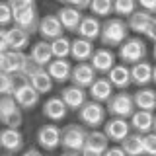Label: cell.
Masks as SVG:
<instances>
[{
  "label": "cell",
  "instance_id": "cell-44",
  "mask_svg": "<svg viewBox=\"0 0 156 156\" xmlns=\"http://www.w3.org/2000/svg\"><path fill=\"white\" fill-rule=\"evenodd\" d=\"M104 156H127V154H125V150L121 148V146H109Z\"/></svg>",
  "mask_w": 156,
  "mask_h": 156
},
{
  "label": "cell",
  "instance_id": "cell-47",
  "mask_svg": "<svg viewBox=\"0 0 156 156\" xmlns=\"http://www.w3.org/2000/svg\"><path fill=\"white\" fill-rule=\"evenodd\" d=\"M61 156H80V152H66V150H65Z\"/></svg>",
  "mask_w": 156,
  "mask_h": 156
},
{
  "label": "cell",
  "instance_id": "cell-52",
  "mask_svg": "<svg viewBox=\"0 0 156 156\" xmlns=\"http://www.w3.org/2000/svg\"><path fill=\"white\" fill-rule=\"evenodd\" d=\"M152 57L156 58V43H154V49H152Z\"/></svg>",
  "mask_w": 156,
  "mask_h": 156
},
{
  "label": "cell",
  "instance_id": "cell-15",
  "mask_svg": "<svg viewBox=\"0 0 156 156\" xmlns=\"http://www.w3.org/2000/svg\"><path fill=\"white\" fill-rule=\"evenodd\" d=\"M61 100L65 101V105L68 109L80 111L82 105L88 101V92L82 90V88H78V86H66V88H62V92H61Z\"/></svg>",
  "mask_w": 156,
  "mask_h": 156
},
{
  "label": "cell",
  "instance_id": "cell-34",
  "mask_svg": "<svg viewBox=\"0 0 156 156\" xmlns=\"http://www.w3.org/2000/svg\"><path fill=\"white\" fill-rule=\"evenodd\" d=\"M70 47H72V41L65 35L55 39V41H51V51H53V57L55 58H66L70 55Z\"/></svg>",
  "mask_w": 156,
  "mask_h": 156
},
{
  "label": "cell",
  "instance_id": "cell-31",
  "mask_svg": "<svg viewBox=\"0 0 156 156\" xmlns=\"http://www.w3.org/2000/svg\"><path fill=\"white\" fill-rule=\"evenodd\" d=\"M86 148L90 150H96L100 154H105V150L109 148V139L105 136L104 131L100 129H94L88 133V140H86Z\"/></svg>",
  "mask_w": 156,
  "mask_h": 156
},
{
  "label": "cell",
  "instance_id": "cell-50",
  "mask_svg": "<svg viewBox=\"0 0 156 156\" xmlns=\"http://www.w3.org/2000/svg\"><path fill=\"white\" fill-rule=\"evenodd\" d=\"M58 2H62L65 6H68V4H70V0H58Z\"/></svg>",
  "mask_w": 156,
  "mask_h": 156
},
{
  "label": "cell",
  "instance_id": "cell-26",
  "mask_svg": "<svg viewBox=\"0 0 156 156\" xmlns=\"http://www.w3.org/2000/svg\"><path fill=\"white\" fill-rule=\"evenodd\" d=\"M94 43L88 41V39H82V37H76L72 41V47H70V57L78 62H88L94 55Z\"/></svg>",
  "mask_w": 156,
  "mask_h": 156
},
{
  "label": "cell",
  "instance_id": "cell-10",
  "mask_svg": "<svg viewBox=\"0 0 156 156\" xmlns=\"http://www.w3.org/2000/svg\"><path fill=\"white\" fill-rule=\"evenodd\" d=\"M104 133L113 143H123L127 136L131 135V123L127 119H121V117H111V119L105 121Z\"/></svg>",
  "mask_w": 156,
  "mask_h": 156
},
{
  "label": "cell",
  "instance_id": "cell-45",
  "mask_svg": "<svg viewBox=\"0 0 156 156\" xmlns=\"http://www.w3.org/2000/svg\"><path fill=\"white\" fill-rule=\"evenodd\" d=\"M144 35H146V37H148V39H150V41H154V43H156V18L152 20V23H150V27H148V31H146V33H144Z\"/></svg>",
  "mask_w": 156,
  "mask_h": 156
},
{
  "label": "cell",
  "instance_id": "cell-13",
  "mask_svg": "<svg viewBox=\"0 0 156 156\" xmlns=\"http://www.w3.org/2000/svg\"><path fill=\"white\" fill-rule=\"evenodd\" d=\"M90 65L94 66L96 72L100 74H109V70L113 68L117 62H115V53L107 47H100L94 51V55L90 58Z\"/></svg>",
  "mask_w": 156,
  "mask_h": 156
},
{
  "label": "cell",
  "instance_id": "cell-40",
  "mask_svg": "<svg viewBox=\"0 0 156 156\" xmlns=\"http://www.w3.org/2000/svg\"><path fill=\"white\" fill-rule=\"evenodd\" d=\"M8 4L14 12H20V10H27V8L35 6V0H8Z\"/></svg>",
  "mask_w": 156,
  "mask_h": 156
},
{
  "label": "cell",
  "instance_id": "cell-32",
  "mask_svg": "<svg viewBox=\"0 0 156 156\" xmlns=\"http://www.w3.org/2000/svg\"><path fill=\"white\" fill-rule=\"evenodd\" d=\"M29 84H31L39 94H49L53 90V78L49 76V72L45 68H41L39 72H35L31 78H29Z\"/></svg>",
  "mask_w": 156,
  "mask_h": 156
},
{
  "label": "cell",
  "instance_id": "cell-41",
  "mask_svg": "<svg viewBox=\"0 0 156 156\" xmlns=\"http://www.w3.org/2000/svg\"><path fill=\"white\" fill-rule=\"evenodd\" d=\"M139 2V6L140 10H144V12H148V14H156V0H136Z\"/></svg>",
  "mask_w": 156,
  "mask_h": 156
},
{
  "label": "cell",
  "instance_id": "cell-6",
  "mask_svg": "<svg viewBox=\"0 0 156 156\" xmlns=\"http://www.w3.org/2000/svg\"><path fill=\"white\" fill-rule=\"evenodd\" d=\"M107 113H111L113 117H121V119H131L133 113L136 111V105H135V100L131 94L127 92H119V94H113L109 101L105 105Z\"/></svg>",
  "mask_w": 156,
  "mask_h": 156
},
{
  "label": "cell",
  "instance_id": "cell-16",
  "mask_svg": "<svg viewBox=\"0 0 156 156\" xmlns=\"http://www.w3.org/2000/svg\"><path fill=\"white\" fill-rule=\"evenodd\" d=\"M88 96L92 98V101L107 104V101L113 98V86L107 80V76L105 78H96V82L88 88Z\"/></svg>",
  "mask_w": 156,
  "mask_h": 156
},
{
  "label": "cell",
  "instance_id": "cell-48",
  "mask_svg": "<svg viewBox=\"0 0 156 156\" xmlns=\"http://www.w3.org/2000/svg\"><path fill=\"white\" fill-rule=\"evenodd\" d=\"M4 55H6V53H0V70H2V66H4Z\"/></svg>",
  "mask_w": 156,
  "mask_h": 156
},
{
  "label": "cell",
  "instance_id": "cell-5",
  "mask_svg": "<svg viewBox=\"0 0 156 156\" xmlns=\"http://www.w3.org/2000/svg\"><path fill=\"white\" fill-rule=\"evenodd\" d=\"M22 107L16 104L14 96H4L0 98V123L8 129H20L23 121Z\"/></svg>",
  "mask_w": 156,
  "mask_h": 156
},
{
  "label": "cell",
  "instance_id": "cell-21",
  "mask_svg": "<svg viewBox=\"0 0 156 156\" xmlns=\"http://www.w3.org/2000/svg\"><path fill=\"white\" fill-rule=\"evenodd\" d=\"M107 80H109L111 86L117 88L119 92L127 90V88L133 84V80H131V68L127 65H115L109 70V74H107Z\"/></svg>",
  "mask_w": 156,
  "mask_h": 156
},
{
  "label": "cell",
  "instance_id": "cell-12",
  "mask_svg": "<svg viewBox=\"0 0 156 156\" xmlns=\"http://www.w3.org/2000/svg\"><path fill=\"white\" fill-rule=\"evenodd\" d=\"M72 86H78L82 90L90 88L96 82V70L90 62H78L72 66V76H70Z\"/></svg>",
  "mask_w": 156,
  "mask_h": 156
},
{
  "label": "cell",
  "instance_id": "cell-18",
  "mask_svg": "<svg viewBox=\"0 0 156 156\" xmlns=\"http://www.w3.org/2000/svg\"><path fill=\"white\" fill-rule=\"evenodd\" d=\"M27 61V55L23 51H8L4 55V66H2V72L6 74H12V76H20L23 70V65Z\"/></svg>",
  "mask_w": 156,
  "mask_h": 156
},
{
  "label": "cell",
  "instance_id": "cell-43",
  "mask_svg": "<svg viewBox=\"0 0 156 156\" xmlns=\"http://www.w3.org/2000/svg\"><path fill=\"white\" fill-rule=\"evenodd\" d=\"M10 47H8V37H6V29L0 27V53H8Z\"/></svg>",
  "mask_w": 156,
  "mask_h": 156
},
{
  "label": "cell",
  "instance_id": "cell-3",
  "mask_svg": "<svg viewBox=\"0 0 156 156\" xmlns=\"http://www.w3.org/2000/svg\"><path fill=\"white\" fill-rule=\"evenodd\" d=\"M105 117H107V109L104 104H98V101H92L88 100L84 105H82V109L78 111V119H80V123L86 127V129H98V127L105 125Z\"/></svg>",
  "mask_w": 156,
  "mask_h": 156
},
{
  "label": "cell",
  "instance_id": "cell-7",
  "mask_svg": "<svg viewBox=\"0 0 156 156\" xmlns=\"http://www.w3.org/2000/svg\"><path fill=\"white\" fill-rule=\"evenodd\" d=\"M14 100H16V104L22 107V109H33L37 104H39V98H41V94L33 88L31 84H29L27 78L20 76L18 80V86L16 90H14Z\"/></svg>",
  "mask_w": 156,
  "mask_h": 156
},
{
  "label": "cell",
  "instance_id": "cell-8",
  "mask_svg": "<svg viewBox=\"0 0 156 156\" xmlns=\"http://www.w3.org/2000/svg\"><path fill=\"white\" fill-rule=\"evenodd\" d=\"M39 35L43 37V41H55V39L62 37V33H65V27H62L61 20H58L57 14H47V16L41 18V22H39Z\"/></svg>",
  "mask_w": 156,
  "mask_h": 156
},
{
  "label": "cell",
  "instance_id": "cell-38",
  "mask_svg": "<svg viewBox=\"0 0 156 156\" xmlns=\"http://www.w3.org/2000/svg\"><path fill=\"white\" fill-rule=\"evenodd\" d=\"M39 70H41V66H39L37 62H33V58L27 55V61H26V65H23V70H22V74H20V76H23V78H27V80H29V78L35 74V72H39Z\"/></svg>",
  "mask_w": 156,
  "mask_h": 156
},
{
  "label": "cell",
  "instance_id": "cell-19",
  "mask_svg": "<svg viewBox=\"0 0 156 156\" xmlns=\"http://www.w3.org/2000/svg\"><path fill=\"white\" fill-rule=\"evenodd\" d=\"M41 111L49 121H62L68 113V107L65 105V101L61 100V96H53L43 104Z\"/></svg>",
  "mask_w": 156,
  "mask_h": 156
},
{
  "label": "cell",
  "instance_id": "cell-25",
  "mask_svg": "<svg viewBox=\"0 0 156 156\" xmlns=\"http://www.w3.org/2000/svg\"><path fill=\"white\" fill-rule=\"evenodd\" d=\"M29 57L33 58V62H37L41 68L49 66V62L53 61V51H51V43L49 41H37L33 43L31 49H29Z\"/></svg>",
  "mask_w": 156,
  "mask_h": 156
},
{
  "label": "cell",
  "instance_id": "cell-28",
  "mask_svg": "<svg viewBox=\"0 0 156 156\" xmlns=\"http://www.w3.org/2000/svg\"><path fill=\"white\" fill-rule=\"evenodd\" d=\"M6 37H8V47L10 51H23L26 47H29V33H26L23 29H20L16 26L6 29Z\"/></svg>",
  "mask_w": 156,
  "mask_h": 156
},
{
  "label": "cell",
  "instance_id": "cell-35",
  "mask_svg": "<svg viewBox=\"0 0 156 156\" xmlns=\"http://www.w3.org/2000/svg\"><path fill=\"white\" fill-rule=\"evenodd\" d=\"M90 12H92V16H96V18H105L107 20V16H111V12H113V0H92Z\"/></svg>",
  "mask_w": 156,
  "mask_h": 156
},
{
  "label": "cell",
  "instance_id": "cell-2",
  "mask_svg": "<svg viewBox=\"0 0 156 156\" xmlns=\"http://www.w3.org/2000/svg\"><path fill=\"white\" fill-rule=\"evenodd\" d=\"M88 133L90 131L82 123L66 125L62 129V135H61L62 150H66V152H82V148L86 146V140H88Z\"/></svg>",
  "mask_w": 156,
  "mask_h": 156
},
{
  "label": "cell",
  "instance_id": "cell-24",
  "mask_svg": "<svg viewBox=\"0 0 156 156\" xmlns=\"http://www.w3.org/2000/svg\"><path fill=\"white\" fill-rule=\"evenodd\" d=\"M47 72L53 78V82H66L72 76V65L66 58H53L47 66Z\"/></svg>",
  "mask_w": 156,
  "mask_h": 156
},
{
  "label": "cell",
  "instance_id": "cell-11",
  "mask_svg": "<svg viewBox=\"0 0 156 156\" xmlns=\"http://www.w3.org/2000/svg\"><path fill=\"white\" fill-rule=\"evenodd\" d=\"M61 135H62V129H58L57 125H43L37 131V144L43 150H49V152L57 150L61 146Z\"/></svg>",
  "mask_w": 156,
  "mask_h": 156
},
{
  "label": "cell",
  "instance_id": "cell-37",
  "mask_svg": "<svg viewBox=\"0 0 156 156\" xmlns=\"http://www.w3.org/2000/svg\"><path fill=\"white\" fill-rule=\"evenodd\" d=\"M10 23H14V10L10 8V4L6 0V2H0V27L8 29Z\"/></svg>",
  "mask_w": 156,
  "mask_h": 156
},
{
  "label": "cell",
  "instance_id": "cell-9",
  "mask_svg": "<svg viewBox=\"0 0 156 156\" xmlns=\"http://www.w3.org/2000/svg\"><path fill=\"white\" fill-rule=\"evenodd\" d=\"M39 22H41V18H39L35 6H31L27 10H20V12H14V26L23 29L29 35L39 31Z\"/></svg>",
  "mask_w": 156,
  "mask_h": 156
},
{
  "label": "cell",
  "instance_id": "cell-42",
  "mask_svg": "<svg viewBox=\"0 0 156 156\" xmlns=\"http://www.w3.org/2000/svg\"><path fill=\"white\" fill-rule=\"evenodd\" d=\"M90 4H92V0H70V4L68 6H74L76 10H90Z\"/></svg>",
  "mask_w": 156,
  "mask_h": 156
},
{
  "label": "cell",
  "instance_id": "cell-46",
  "mask_svg": "<svg viewBox=\"0 0 156 156\" xmlns=\"http://www.w3.org/2000/svg\"><path fill=\"white\" fill-rule=\"evenodd\" d=\"M22 156H43V154L39 152L37 148H27V150H26V152H23Z\"/></svg>",
  "mask_w": 156,
  "mask_h": 156
},
{
  "label": "cell",
  "instance_id": "cell-1",
  "mask_svg": "<svg viewBox=\"0 0 156 156\" xmlns=\"http://www.w3.org/2000/svg\"><path fill=\"white\" fill-rule=\"evenodd\" d=\"M129 26L125 20L121 18H107L101 23V33H100V41L104 47H121L123 43L129 39Z\"/></svg>",
  "mask_w": 156,
  "mask_h": 156
},
{
  "label": "cell",
  "instance_id": "cell-51",
  "mask_svg": "<svg viewBox=\"0 0 156 156\" xmlns=\"http://www.w3.org/2000/svg\"><path fill=\"white\" fill-rule=\"evenodd\" d=\"M152 133H156V115H154V127H152Z\"/></svg>",
  "mask_w": 156,
  "mask_h": 156
},
{
  "label": "cell",
  "instance_id": "cell-39",
  "mask_svg": "<svg viewBox=\"0 0 156 156\" xmlns=\"http://www.w3.org/2000/svg\"><path fill=\"white\" fill-rule=\"evenodd\" d=\"M144 156H156V133L144 135Z\"/></svg>",
  "mask_w": 156,
  "mask_h": 156
},
{
  "label": "cell",
  "instance_id": "cell-36",
  "mask_svg": "<svg viewBox=\"0 0 156 156\" xmlns=\"http://www.w3.org/2000/svg\"><path fill=\"white\" fill-rule=\"evenodd\" d=\"M16 86H18V76L6 74V72L0 70V98L12 96L14 90H16Z\"/></svg>",
  "mask_w": 156,
  "mask_h": 156
},
{
  "label": "cell",
  "instance_id": "cell-22",
  "mask_svg": "<svg viewBox=\"0 0 156 156\" xmlns=\"http://www.w3.org/2000/svg\"><path fill=\"white\" fill-rule=\"evenodd\" d=\"M152 70H154V66L146 61H140L136 65H133L131 66V80H133V84L139 88H146L152 82Z\"/></svg>",
  "mask_w": 156,
  "mask_h": 156
},
{
  "label": "cell",
  "instance_id": "cell-17",
  "mask_svg": "<svg viewBox=\"0 0 156 156\" xmlns=\"http://www.w3.org/2000/svg\"><path fill=\"white\" fill-rule=\"evenodd\" d=\"M129 123H131V129H135V133L148 135V133H152V127H154V113L152 111L136 109L133 117L129 119Z\"/></svg>",
  "mask_w": 156,
  "mask_h": 156
},
{
  "label": "cell",
  "instance_id": "cell-23",
  "mask_svg": "<svg viewBox=\"0 0 156 156\" xmlns=\"http://www.w3.org/2000/svg\"><path fill=\"white\" fill-rule=\"evenodd\" d=\"M58 20H61L62 27L66 29V31H78V27H80V22H82V12L80 10H76L74 6H62L61 10L57 12Z\"/></svg>",
  "mask_w": 156,
  "mask_h": 156
},
{
  "label": "cell",
  "instance_id": "cell-27",
  "mask_svg": "<svg viewBox=\"0 0 156 156\" xmlns=\"http://www.w3.org/2000/svg\"><path fill=\"white\" fill-rule=\"evenodd\" d=\"M152 20H154L152 14L144 12V10H136V12H135L131 18H127V26H129L131 31L143 33V35H144V33L148 31V27H150V23H152Z\"/></svg>",
  "mask_w": 156,
  "mask_h": 156
},
{
  "label": "cell",
  "instance_id": "cell-29",
  "mask_svg": "<svg viewBox=\"0 0 156 156\" xmlns=\"http://www.w3.org/2000/svg\"><path fill=\"white\" fill-rule=\"evenodd\" d=\"M135 105L136 109H143V111H154L156 109V92L150 90V88H140L133 94Z\"/></svg>",
  "mask_w": 156,
  "mask_h": 156
},
{
  "label": "cell",
  "instance_id": "cell-20",
  "mask_svg": "<svg viewBox=\"0 0 156 156\" xmlns=\"http://www.w3.org/2000/svg\"><path fill=\"white\" fill-rule=\"evenodd\" d=\"M76 33H78V37L88 39V41L94 43L96 39H100V33H101V22H100V18H96V16H84Z\"/></svg>",
  "mask_w": 156,
  "mask_h": 156
},
{
  "label": "cell",
  "instance_id": "cell-4",
  "mask_svg": "<svg viewBox=\"0 0 156 156\" xmlns=\"http://www.w3.org/2000/svg\"><path fill=\"white\" fill-rule=\"evenodd\" d=\"M117 57L121 58L123 65L133 66V65H136V62H140V61L146 58V43L140 37H129L123 45L119 47Z\"/></svg>",
  "mask_w": 156,
  "mask_h": 156
},
{
  "label": "cell",
  "instance_id": "cell-30",
  "mask_svg": "<svg viewBox=\"0 0 156 156\" xmlns=\"http://www.w3.org/2000/svg\"><path fill=\"white\" fill-rule=\"evenodd\" d=\"M121 148L125 150L127 156H144V135L131 133L121 143Z\"/></svg>",
  "mask_w": 156,
  "mask_h": 156
},
{
  "label": "cell",
  "instance_id": "cell-33",
  "mask_svg": "<svg viewBox=\"0 0 156 156\" xmlns=\"http://www.w3.org/2000/svg\"><path fill=\"white\" fill-rule=\"evenodd\" d=\"M139 2L136 0H113V14L117 18H131L136 12Z\"/></svg>",
  "mask_w": 156,
  "mask_h": 156
},
{
  "label": "cell",
  "instance_id": "cell-53",
  "mask_svg": "<svg viewBox=\"0 0 156 156\" xmlns=\"http://www.w3.org/2000/svg\"><path fill=\"white\" fill-rule=\"evenodd\" d=\"M0 150H2V148H0Z\"/></svg>",
  "mask_w": 156,
  "mask_h": 156
},
{
  "label": "cell",
  "instance_id": "cell-14",
  "mask_svg": "<svg viewBox=\"0 0 156 156\" xmlns=\"http://www.w3.org/2000/svg\"><path fill=\"white\" fill-rule=\"evenodd\" d=\"M0 148H4L10 156L18 154L23 148V135L20 133V129H0Z\"/></svg>",
  "mask_w": 156,
  "mask_h": 156
},
{
  "label": "cell",
  "instance_id": "cell-49",
  "mask_svg": "<svg viewBox=\"0 0 156 156\" xmlns=\"http://www.w3.org/2000/svg\"><path fill=\"white\" fill-rule=\"evenodd\" d=\"M152 82L156 84V65H154V70H152Z\"/></svg>",
  "mask_w": 156,
  "mask_h": 156
}]
</instances>
